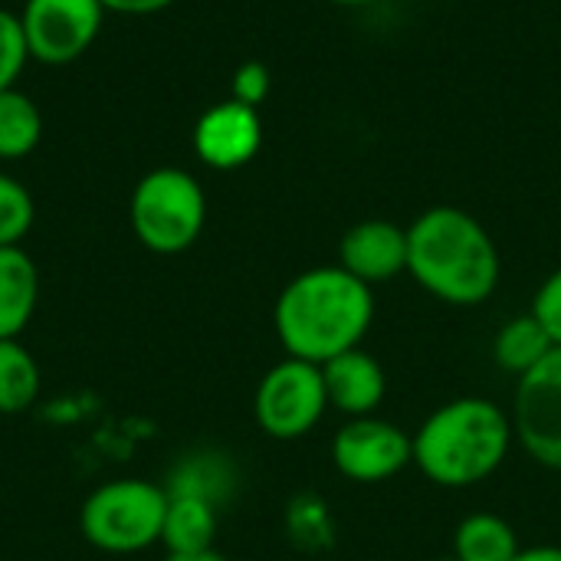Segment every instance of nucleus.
Here are the masks:
<instances>
[{"mask_svg": "<svg viewBox=\"0 0 561 561\" xmlns=\"http://www.w3.org/2000/svg\"><path fill=\"white\" fill-rule=\"evenodd\" d=\"M329 411L322 365L302 358L276 362L256 385L253 417L273 440H302L312 434Z\"/></svg>", "mask_w": 561, "mask_h": 561, "instance_id": "423d86ee", "label": "nucleus"}, {"mask_svg": "<svg viewBox=\"0 0 561 561\" xmlns=\"http://www.w3.org/2000/svg\"><path fill=\"white\" fill-rule=\"evenodd\" d=\"M128 220L145 250L158 256L184 253L207 224L204 187L184 168H154L135 184Z\"/></svg>", "mask_w": 561, "mask_h": 561, "instance_id": "20e7f679", "label": "nucleus"}, {"mask_svg": "<svg viewBox=\"0 0 561 561\" xmlns=\"http://www.w3.org/2000/svg\"><path fill=\"white\" fill-rule=\"evenodd\" d=\"M516 526L496 513H473L454 529V559L457 561H513L519 556Z\"/></svg>", "mask_w": 561, "mask_h": 561, "instance_id": "2eb2a0df", "label": "nucleus"}, {"mask_svg": "<svg viewBox=\"0 0 561 561\" xmlns=\"http://www.w3.org/2000/svg\"><path fill=\"white\" fill-rule=\"evenodd\" d=\"M43 138V115L36 102L13 89L0 92V161H20L36 151Z\"/></svg>", "mask_w": 561, "mask_h": 561, "instance_id": "f3484780", "label": "nucleus"}, {"mask_svg": "<svg viewBox=\"0 0 561 561\" xmlns=\"http://www.w3.org/2000/svg\"><path fill=\"white\" fill-rule=\"evenodd\" d=\"M105 13H128V16H148L158 13L164 7H171L174 0H99Z\"/></svg>", "mask_w": 561, "mask_h": 561, "instance_id": "b1692460", "label": "nucleus"}, {"mask_svg": "<svg viewBox=\"0 0 561 561\" xmlns=\"http://www.w3.org/2000/svg\"><path fill=\"white\" fill-rule=\"evenodd\" d=\"M33 217H36V207H33L30 191L16 178L0 171V250L20 247V240L33 227Z\"/></svg>", "mask_w": 561, "mask_h": 561, "instance_id": "6ab92c4d", "label": "nucleus"}, {"mask_svg": "<svg viewBox=\"0 0 561 561\" xmlns=\"http://www.w3.org/2000/svg\"><path fill=\"white\" fill-rule=\"evenodd\" d=\"M26 59H30V49H26V39H23L20 16L0 7V92L16 85Z\"/></svg>", "mask_w": 561, "mask_h": 561, "instance_id": "aec40b11", "label": "nucleus"}, {"mask_svg": "<svg viewBox=\"0 0 561 561\" xmlns=\"http://www.w3.org/2000/svg\"><path fill=\"white\" fill-rule=\"evenodd\" d=\"M552 348H556L552 335L542 329V322L533 312L510 319L493 339V358L513 378H523L526 371H533Z\"/></svg>", "mask_w": 561, "mask_h": 561, "instance_id": "dca6fc26", "label": "nucleus"}, {"mask_svg": "<svg viewBox=\"0 0 561 561\" xmlns=\"http://www.w3.org/2000/svg\"><path fill=\"white\" fill-rule=\"evenodd\" d=\"M513 561H561V546H533V549H519V556Z\"/></svg>", "mask_w": 561, "mask_h": 561, "instance_id": "393cba45", "label": "nucleus"}, {"mask_svg": "<svg viewBox=\"0 0 561 561\" xmlns=\"http://www.w3.org/2000/svg\"><path fill=\"white\" fill-rule=\"evenodd\" d=\"M332 463L348 483H388L414 467L411 434L381 414L348 417L332 437Z\"/></svg>", "mask_w": 561, "mask_h": 561, "instance_id": "6e6552de", "label": "nucleus"}, {"mask_svg": "<svg viewBox=\"0 0 561 561\" xmlns=\"http://www.w3.org/2000/svg\"><path fill=\"white\" fill-rule=\"evenodd\" d=\"M329 408L348 417H371L385 404L388 375L385 365L362 345L322 365Z\"/></svg>", "mask_w": 561, "mask_h": 561, "instance_id": "f8f14e48", "label": "nucleus"}, {"mask_svg": "<svg viewBox=\"0 0 561 561\" xmlns=\"http://www.w3.org/2000/svg\"><path fill=\"white\" fill-rule=\"evenodd\" d=\"M270 89H273L270 69H266L263 62L250 59V62L237 66L233 82H230V92H233L230 99H237V102H243V105H250V108H260V105L266 102Z\"/></svg>", "mask_w": 561, "mask_h": 561, "instance_id": "4be33fe9", "label": "nucleus"}, {"mask_svg": "<svg viewBox=\"0 0 561 561\" xmlns=\"http://www.w3.org/2000/svg\"><path fill=\"white\" fill-rule=\"evenodd\" d=\"M39 394V365L16 342H0V414H23Z\"/></svg>", "mask_w": 561, "mask_h": 561, "instance_id": "a211bd4d", "label": "nucleus"}, {"mask_svg": "<svg viewBox=\"0 0 561 561\" xmlns=\"http://www.w3.org/2000/svg\"><path fill=\"white\" fill-rule=\"evenodd\" d=\"M168 561H227L220 552H197V556H168Z\"/></svg>", "mask_w": 561, "mask_h": 561, "instance_id": "a878e982", "label": "nucleus"}, {"mask_svg": "<svg viewBox=\"0 0 561 561\" xmlns=\"http://www.w3.org/2000/svg\"><path fill=\"white\" fill-rule=\"evenodd\" d=\"M371 322L375 289L339 263L293 276L273 306V329L283 352L312 365H325L358 348Z\"/></svg>", "mask_w": 561, "mask_h": 561, "instance_id": "f257e3e1", "label": "nucleus"}, {"mask_svg": "<svg viewBox=\"0 0 561 561\" xmlns=\"http://www.w3.org/2000/svg\"><path fill=\"white\" fill-rule=\"evenodd\" d=\"M500 250L490 230L467 210L437 204L408 227V273L444 306L473 309L500 286Z\"/></svg>", "mask_w": 561, "mask_h": 561, "instance_id": "f03ea898", "label": "nucleus"}, {"mask_svg": "<svg viewBox=\"0 0 561 561\" xmlns=\"http://www.w3.org/2000/svg\"><path fill=\"white\" fill-rule=\"evenodd\" d=\"M516 444L546 470L561 473V348L556 345L533 371L516 378L513 394Z\"/></svg>", "mask_w": 561, "mask_h": 561, "instance_id": "0eeeda50", "label": "nucleus"}, {"mask_svg": "<svg viewBox=\"0 0 561 561\" xmlns=\"http://www.w3.org/2000/svg\"><path fill=\"white\" fill-rule=\"evenodd\" d=\"M16 16L30 59L43 66H66L95 43L105 10L99 0H26Z\"/></svg>", "mask_w": 561, "mask_h": 561, "instance_id": "1a4fd4ad", "label": "nucleus"}, {"mask_svg": "<svg viewBox=\"0 0 561 561\" xmlns=\"http://www.w3.org/2000/svg\"><path fill=\"white\" fill-rule=\"evenodd\" d=\"M339 266L365 286H381L408 273V227L394 220H362L339 243Z\"/></svg>", "mask_w": 561, "mask_h": 561, "instance_id": "9b49d317", "label": "nucleus"}, {"mask_svg": "<svg viewBox=\"0 0 561 561\" xmlns=\"http://www.w3.org/2000/svg\"><path fill=\"white\" fill-rule=\"evenodd\" d=\"M529 312L542 322V329L552 335V342L561 348V266L546 276V283L539 286Z\"/></svg>", "mask_w": 561, "mask_h": 561, "instance_id": "5701e85b", "label": "nucleus"}, {"mask_svg": "<svg viewBox=\"0 0 561 561\" xmlns=\"http://www.w3.org/2000/svg\"><path fill=\"white\" fill-rule=\"evenodd\" d=\"M289 526H293V536L302 542V546H325L329 536H332V526H329V513L322 503L316 500H299L289 513Z\"/></svg>", "mask_w": 561, "mask_h": 561, "instance_id": "412c9836", "label": "nucleus"}, {"mask_svg": "<svg viewBox=\"0 0 561 561\" xmlns=\"http://www.w3.org/2000/svg\"><path fill=\"white\" fill-rule=\"evenodd\" d=\"M194 154L214 171H237L250 164L263 145L260 108L237 99L210 105L194 125Z\"/></svg>", "mask_w": 561, "mask_h": 561, "instance_id": "9d476101", "label": "nucleus"}, {"mask_svg": "<svg viewBox=\"0 0 561 561\" xmlns=\"http://www.w3.org/2000/svg\"><path fill=\"white\" fill-rule=\"evenodd\" d=\"M440 561H457V559H440Z\"/></svg>", "mask_w": 561, "mask_h": 561, "instance_id": "cd10ccee", "label": "nucleus"}, {"mask_svg": "<svg viewBox=\"0 0 561 561\" xmlns=\"http://www.w3.org/2000/svg\"><path fill=\"white\" fill-rule=\"evenodd\" d=\"M168 490L151 480L125 477L89 493L79 513L85 542L108 556H135L161 542Z\"/></svg>", "mask_w": 561, "mask_h": 561, "instance_id": "39448f33", "label": "nucleus"}, {"mask_svg": "<svg viewBox=\"0 0 561 561\" xmlns=\"http://www.w3.org/2000/svg\"><path fill=\"white\" fill-rule=\"evenodd\" d=\"M217 536V503L194 493H168L161 546L168 556H197L210 552Z\"/></svg>", "mask_w": 561, "mask_h": 561, "instance_id": "4468645a", "label": "nucleus"}, {"mask_svg": "<svg viewBox=\"0 0 561 561\" xmlns=\"http://www.w3.org/2000/svg\"><path fill=\"white\" fill-rule=\"evenodd\" d=\"M39 302V273L23 247L0 250V342L20 339Z\"/></svg>", "mask_w": 561, "mask_h": 561, "instance_id": "ddd939ff", "label": "nucleus"}, {"mask_svg": "<svg viewBox=\"0 0 561 561\" xmlns=\"http://www.w3.org/2000/svg\"><path fill=\"white\" fill-rule=\"evenodd\" d=\"M332 3H339V7H365L371 0H332Z\"/></svg>", "mask_w": 561, "mask_h": 561, "instance_id": "bb28decb", "label": "nucleus"}, {"mask_svg": "<svg viewBox=\"0 0 561 561\" xmlns=\"http://www.w3.org/2000/svg\"><path fill=\"white\" fill-rule=\"evenodd\" d=\"M516 447L513 417L503 404L467 394L431 411L411 434L414 467L440 490L486 483Z\"/></svg>", "mask_w": 561, "mask_h": 561, "instance_id": "7ed1b4c3", "label": "nucleus"}]
</instances>
